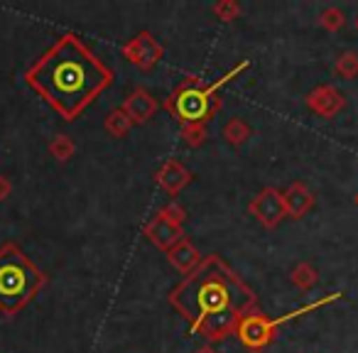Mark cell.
Returning a JSON list of instances; mask_svg holds the SVG:
<instances>
[{"instance_id":"cell-1","label":"cell","mask_w":358,"mask_h":353,"mask_svg":"<svg viewBox=\"0 0 358 353\" xmlns=\"http://www.w3.org/2000/svg\"><path fill=\"white\" fill-rule=\"evenodd\" d=\"M167 302L189 324L192 333L209 343H221L236 331L245 314L258 309V294L214 253L169 289Z\"/></svg>"},{"instance_id":"cell-2","label":"cell","mask_w":358,"mask_h":353,"mask_svg":"<svg viewBox=\"0 0 358 353\" xmlns=\"http://www.w3.org/2000/svg\"><path fill=\"white\" fill-rule=\"evenodd\" d=\"M22 79L62 120L71 123L113 86L115 71L76 32H64L27 66Z\"/></svg>"},{"instance_id":"cell-3","label":"cell","mask_w":358,"mask_h":353,"mask_svg":"<svg viewBox=\"0 0 358 353\" xmlns=\"http://www.w3.org/2000/svg\"><path fill=\"white\" fill-rule=\"evenodd\" d=\"M250 66L248 59L238 62L236 66H231L221 79H216L214 84H206L201 76L187 74L172 89V94L164 99V110L177 120L179 125H206L216 113L221 110L224 101L219 99V89H224L226 84L241 76Z\"/></svg>"},{"instance_id":"cell-4","label":"cell","mask_w":358,"mask_h":353,"mask_svg":"<svg viewBox=\"0 0 358 353\" xmlns=\"http://www.w3.org/2000/svg\"><path fill=\"white\" fill-rule=\"evenodd\" d=\"M50 278L40 270L15 240L0 245V314L13 319L47 287Z\"/></svg>"},{"instance_id":"cell-5","label":"cell","mask_w":358,"mask_h":353,"mask_svg":"<svg viewBox=\"0 0 358 353\" xmlns=\"http://www.w3.org/2000/svg\"><path fill=\"white\" fill-rule=\"evenodd\" d=\"M280 329L275 326V319H270L265 312L253 309L248 312L236 326L234 336L238 338V343L250 353H263L268 346H273L275 338H278Z\"/></svg>"},{"instance_id":"cell-6","label":"cell","mask_w":358,"mask_h":353,"mask_svg":"<svg viewBox=\"0 0 358 353\" xmlns=\"http://www.w3.org/2000/svg\"><path fill=\"white\" fill-rule=\"evenodd\" d=\"M120 55H123V59H128L135 69L148 74V71H152L155 66L162 62L164 47L159 45L157 37H155L150 30H140L133 40H128L123 47H120Z\"/></svg>"},{"instance_id":"cell-7","label":"cell","mask_w":358,"mask_h":353,"mask_svg":"<svg viewBox=\"0 0 358 353\" xmlns=\"http://www.w3.org/2000/svg\"><path fill=\"white\" fill-rule=\"evenodd\" d=\"M248 214L258 221L263 229L273 231L282 224V219H287L285 214V201H282V192L275 189V187H265L260 189L253 199L248 201Z\"/></svg>"},{"instance_id":"cell-8","label":"cell","mask_w":358,"mask_h":353,"mask_svg":"<svg viewBox=\"0 0 358 353\" xmlns=\"http://www.w3.org/2000/svg\"><path fill=\"white\" fill-rule=\"evenodd\" d=\"M304 103H307V108L312 110L314 115L331 120L346 108V96H343L334 84H322L304 96Z\"/></svg>"},{"instance_id":"cell-9","label":"cell","mask_w":358,"mask_h":353,"mask_svg":"<svg viewBox=\"0 0 358 353\" xmlns=\"http://www.w3.org/2000/svg\"><path fill=\"white\" fill-rule=\"evenodd\" d=\"M120 108H123V113L128 115L133 125H145L148 120L155 118L159 103H157V99L145 89V86H138V89H133L128 96H125V101H123Z\"/></svg>"},{"instance_id":"cell-10","label":"cell","mask_w":358,"mask_h":353,"mask_svg":"<svg viewBox=\"0 0 358 353\" xmlns=\"http://www.w3.org/2000/svg\"><path fill=\"white\" fill-rule=\"evenodd\" d=\"M155 182H157L164 194L177 196L179 192H185L187 187L194 182V174L179 162V159H167V162L157 169V174H155Z\"/></svg>"},{"instance_id":"cell-11","label":"cell","mask_w":358,"mask_h":353,"mask_svg":"<svg viewBox=\"0 0 358 353\" xmlns=\"http://www.w3.org/2000/svg\"><path fill=\"white\" fill-rule=\"evenodd\" d=\"M282 201H285V214L292 221H302L309 211L317 204V196L309 189L304 182H292L287 189L282 192Z\"/></svg>"},{"instance_id":"cell-12","label":"cell","mask_w":358,"mask_h":353,"mask_svg":"<svg viewBox=\"0 0 358 353\" xmlns=\"http://www.w3.org/2000/svg\"><path fill=\"white\" fill-rule=\"evenodd\" d=\"M143 236L155 245V248L167 253L174 243H179V240L185 238V229L172 226L169 221H164L162 216H152V219L143 226Z\"/></svg>"},{"instance_id":"cell-13","label":"cell","mask_w":358,"mask_h":353,"mask_svg":"<svg viewBox=\"0 0 358 353\" xmlns=\"http://www.w3.org/2000/svg\"><path fill=\"white\" fill-rule=\"evenodd\" d=\"M167 260H169V265H172L177 273H182L187 278L189 273H194L196 268L201 265V253H199V248H196L194 243H192V238H182L179 243H174L172 248L167 250Z\"/></svg>"},{"instance_id":"cell-14","label":"cell","mask_w":358,"mask_h":353,"mask_svg":"<svg viewBox=\"0 0 358 353\" xmlns=\"http://www.w3.org/2000/svg\"><path fill=\"white\" fill-rule=\"evenodd\" d=\"M289 282H292L299 292H312L319 282V270L314 268L312 263H307V260L297 263L292 268V273H289Z\"/></svg>"},{"instance_id":"cell-15","label":"cell","mask_w":358,"mask_h":353,"mask_svg":"<svg viewBox=\"0 0 358 353\" xmlns=\"http://www.w3.org/2000/svg\"><path fill=\"white\" fill-rule=\"evenodd\" d=\"M221 135H224V140L231 145V147H241L243 143H248V138L253 135V128H250L248 120L243 118H231L229 123L224 125V130H221Z\"/></svg>"},{"instance_id":"cell-16","label":"cell","mask_w":358,"mask_h":353,"mask_svg":"<svg viewBox=\"0 0 358 353\" xmlns=\"http://www.w3.org/2000/svg\"><path fill=\"white\" fill-rule=\"evenodd\" d=\"M103 130L110 135V138L120 140V138H125L130 130H133V123H130V118L123 113V108H113L103 118Z\"/></svg>"},{"instance_id":"cell-17","label":"cell","mask_w":358,"mask_h":353,"mask_svg":"<svg viewBox=\"0 0 358 353\" xmlns=\"http://www.w3.org/2000/svg\"><path fill=\"white\" fill-rule=\"evenodd\" d=\"M47 150H50V154L57 159V162H69L71 157H74V152H76V143L71 140V135H64V133H59V135H55V138L50 140V145H47Z\"/></svg>"},{"instance_id":"cell-18","label":"cell","mask_w":358,"mask_h":353,"mask_svg":"<svg viewBox=\"0 0 358 353\" xmlns=\"http://www.w3.org/2000/svg\"><path fill=\"white\" fill-rule=\"evenodd\" d=\"M334 74L346 81L358 79V52H353V50L341 52V55L336 57V62H334Z\"/></svg>"},{"instance_id":"cell-19","label":"cell","mask_w":358,"mask_h":353,"mask_svg":"<svg viewBox=\"0 0 358 353\" xmlns=\"http://www.w3.org/2000/svg\"><path fill=\"white\" fill-rule=\"evenodd\" d=\"M317 22H319V27H322V30L338 32V30H343V25H346V13H343L341 8H336V6H329V8H324V10L319 13Z\"/></svg>"},{"instance_id":"cell-20","label":"cell","mask_w":358,"mask_h":353,"mask_svg":"<svg viewBox=\"0 0 358 353\" xmlns=\"http://www.w3.org/2000/svg\"><path fill=\"white\" fill-rule=\"evenodd\" d=\"M179 138H182V143L187 145V147L192 150H199L201 145L206 143V138H209V130H206V125H182L179 128Z\"/></svg>"},{"instance_id":"cell-21","label":"cell","mask_w":358,"mask_h":353,"mask_svg":"<svg viewBox=\"0 0 358 353\" xmlns=\"http://www.w3.org/2000/svg\"><path fill=\"white\" fill-rule=\"evenodd\" d=\"M211 13L216 15V20L234 22V20H238V17H241L243 6H241V3H236V0H216L214 6H211Z\"/></svg>"},{"instance_id":"cell-22","label":"cell","mask_w":358,"mask_h":353,"mask_svg":"<svg viewBox=\"0 0 358 353\" xmlns=\"http://www.w3.org/2000/svg\"><path fill=\"white\" fill-rule=\"evenodd\" d=\"M157 216H162L164 221H169L172 226H179V229H185V221H187V211L185 206L179 204V201H169L167 206L157 211Z\"/></svg>"},{"instance_id":"cell-23","label":"cell","mask_w":358,"mask_h":353,"mask_svg":"<svg viewBox=\"0 0 358 353\" xmlns=\"http://www.w3.org/2000/svg\"><path fill=\"white\" fill-rule=\"evenodd\" d=\"M13 194V182L8 174H0V201H6Z\"/></svg>"},{"instance_id":"cell-24","label":"cell","mask_w":358,"mask_h":353,"mask_svg":"<svg viewBox=\"0 0 358 353\" xmlns=\"http://www.w3.org/2000/svg\"><path fill=\"white\" fill-rule=\"evenodd\" d=\"M194 353H219V351H216L214 346H199V348H196Z\"/></svg>"},{"instance_id":"cell-25","label":"cell","mask_w":358,"mask_h":353,"mask_svg":"<svg viewBox=\"0 0 358 353\" xmlns=\"http://www.w3.org/2000/svg\"><path fill=\"white\" fill-rule=\"evenodd\" d=\"M356 30H358V15H356Z\"/></svg>"},{"instance_id":"cell-26","label":"cell","mask_w":358,"mask_h":353,"mask_svg":"<svg viewBox=\"0 0 358 353\" xmlns=\"http://www.w3.org/2000/svg\"><path fill=\"white\" fill-rule=\"evenodd\" d=\"M353 201H356V206H358V194H356V199H353Z\"/></svg>"}]
</instances>
